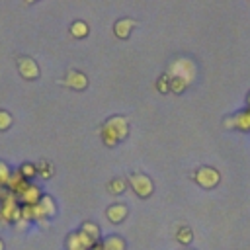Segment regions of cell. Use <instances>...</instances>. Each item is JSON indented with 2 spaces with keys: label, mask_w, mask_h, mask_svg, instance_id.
<instances>
[{
  "label": "cell",
  "mask_w": 250,
  "mask_h": 250,
  "mask_svg": "<svg viewBox=\"0 0 250 250\" xmlns=\"http://www.w3.org/2000/svg\"><path fill=\"white\" fill-rule=\"evenodd\" d=\"M41 197H43V195H41L39 188H37V186H31V184H29V188L20 195L21 203H25V205H37Z\"/></svg>",
  "instance_id": "7c38bea8"
},
{
  "label": "cell",
  "mask_w": 250,
  "mask_h": 250,
  "mask_svg": "<svg viewBox=\"0 0 250 250\" xmlns=\"http://www.w3.org/2000/svg\"><path fill=\"white\" fill-rule=\"evenodd\" d=\"M125 180L123 178H115V180H111L109 184H107V189H109V193H113V195H119V193H123L125 191Z\"/></svg>",
  "instance_id": "d6986e66"
},
{
  "label": "cell",
  "mask_w": 250,
  "mask_h": 250,
  "mask_svg": "<svg viewBox=\"0 0 250 250\" xmlns=\"http://www.w3.org/2000/svg\"><path fill=\"white\" fill-rule=\"evenodd\" d=\"M225 125L229 129H240V131H250V109H244L232 117H227L225 119Z\"/></svg>",
  "instance_id": "8992f818"
},
{
  "label": "cell",
  "mask_w": 250,
  "mask_h": 250,
  "mask_svg": "<svg viewBox=\"0 0 250 250\" xmlns=\"http://www.w3.org/2000/svg\"><path fill=\"white\" fill-rule=\"evenodd\" d=\"M193 180H195L199 186H203V188H215V186L219 184V180H221V174H219L215 168H211V166H201V168L195 172Z\"/></svg>",
  "instance_id": "277c9868"
},
{
  "label": "cell",
  "mask_w": 250,
  "mask_h": 250,
  "mask_svg": "<svg viewBox=\"0 0 250 250\" xmlns=\"http://www.w3.org/2000/svg\"><path fill=\"white\" fill-rule=\"evenodd\" d=\"M10 168H8V164H4V162H0V186H6L8 184V180H10Z\"/></svg>",
  "instance_id": "7402d4cb"
},
{
  "label": "cell",
  "mask_w": 250,
  "mask_h": 250,
  "mask_svg": "<svg viewBox=\"0 0 250 250\" xmlns=\"http://www.w3.org/2000/svg\"><path fill=\"white\" fill-rule=\"evenodd\" d=\"M18 68H20V74H21L23 78H27V80H33V78L39 76V66H37L35 61L29 59V57L18 59Z\"/></svg>",
  "instance_id": "52a82bcc"
},
{
  "label": "cell",
  "mask_w": 250,
  "mask_h": 250,
  "mask_svg": "<svg viewBox=\"0 0 250 250\" xmlns=\"http://www.w3.org/2000/svg\"><path fill=\"white\" fill-rule=\"evenodd\" d=\"M246 104H248V109H250V92H248V98H246Z\"/></svg>",
  "instance_id": "cb8c5ba5"
},
{
  "label": "cell",
  "mask_w": 250,
  "mask_h": 250,
  "mask_svg": "<svg viewBox=\"0 0 250 250\" xmlns=\"http://www.w3.org/2000/svg\"><path fill=\"white\" fill-rule=\"evenodd\" d=\"M94 244H96V240H92V238H90L86 232H82V230L72 232V234L68 236V240H66L68 250H90Z\"/></svg>",
  "instance_id": "5b68a950"
},
{
  "label": "cell",
  "mask_w": 250,
  "mask_h": 250,
  "mask_svg": "<svg viewBox=\"0 0 250 250\" xmlns=\"http://www.w3.org/2000/svg\"><path fill=\"white\" fill-rule=\"evenodd\" d=\"M6 186H8V191H10L12 195H14V193H18V195H21V193H23V191H25V189L29 188V184H27V180H25V178H23V176H21L20 172H16V174H12Z\"/></svg>",
  "instance_id": "9c48e42d"
},
{
  "label": "cell",
  "mask_w": 250,
  "mask_h": 250,
  "mask_svg": "<svg viewBox=\"0 0 250 250\" xmlns=\"http://www.w3.org/2000/svg\"><path fill=\"white\" fill-rule=\"evenodd\" d=\"M186 88H188V82H186L184 78L170 76V92H174V94H182Z\"/></svg>",
  "instance_id": "ac0fdd59"
},
{
  "label": "cell",
  "mask_w": 250,
  "mask_h": 250,
  "mask_svg": "<svg viewBox=\"0 0 250 250\" xmlns=\"http://www.w3.org/2000/svg\"><path fill=\"white\" fill-rule=\"evenodd\" d=\"M0 250H4V244H2V240H0Z\"/></svg>",
  "instance_id": "484cf974"
},
{
  "label": "cell",
  "mask_w": 250,
  "mask_h": 250,
  "mask_svg": "<svg viewBox=\"0 0 250 250\" xmlns=\"http://www.w3.org/2000/svg\"><path fill=\"white\" fill-rule=\"evenodd\" d=\"M135 25H137L135 20H131V18H121V20L115 21V25H113V33H115L119 39H127V37L131 35V29H133Z\"/></svg>",
  "instance_id": "30bf717a"
},
{
  "label": "cell",
  "mask_w": 250,
  "mask_h": 250,
  "mask_svg": "<svg viewBox=\"0 0 250 250\" xmlns=\"http://www.w3.org/2000/svg\"><path fill=\"white\" fill-rule=\"evenodd\" d=\"M62 84L70 86L72 90H84V88L88 86V78H86V74H82V72H78V70H70V72L66 74V78L62 80Z\"/></svg>",
  "instance_id": "ba28073f"
},
{
  "label": "cell",
  "mask_w": 250,
  "mask_h": 250,
  "mask_svg": "<svg viewBox=\"0 0 250 250\" xmlns=\"http://www.w3.org/2000/svg\"><path fill=\"white\" fill-rule=\"evenodd\" d=\"M104 250H125V240L121 236H107L105 240H102Z\"/></svg>",
  "instance_id": "4fadbf2b"
},
{
  "label": "cell",
  "mask_w": 250,
  "mask_h": 250,
  "mask_svg": "<svg viewBox=\"0 0 250 250\" xmlns=\"http://www.w3.org/2000/svg\"><path fill=\"white\" fill-rule=\"evenodd\" d=\"M105 215H107V219H109L111 223L117 225V223H121V221L127 217V207H125L123 203H113V205L107 207Z\"/></svg>",
  "instance_id": "8fae6325"
},
{
  "label": "cell",
  "mask_w": 250,
  "mask_h": 250,
  "mask_svg": "<svg viewBox=\"0 0 250 250\" xmlns=\"http://www.w3.org/2000/svg\"><path fill=\"white\" fill-rule=\"evenodd\" d=\"M176 240H178L180 244L188 246V244L193 240V232H191V229H189V227H180L178 232H176Z\"/></svg>",
  "instance_id": "5bb4252c"
},
{
  "label": "cell",
  "mask_w": 250,
  "mask_h": 250,
  "mask_svg": "<svg viewBox=\"0 0 250 250\" xmlns=\"http://www.w3.org/2000/svg\"><path fill=\"white\" fill-rule=\"evenodd\" d=\"M70 33H72L74 37H86V35H88V23L82 21V20L74 21V23L70 25Z\"/></svg>",
  "instance_id": "2e32d148"
},
{
  "label": "cell",
  "mask_w": 250,
  "mask_h": 250,
  "mask_svg": "<svg viewBox=\"0 0 250 250\" xmlns=\"http://www.w3.org/2000/svg\"><path fill=\"white\" fill-rule=\"evenodd\" d=\"M10 125H12V117H10V113H8V111H2V109H0V131L8 129Z\"/></svg>",
  "instance_id": "603a6c76"
},
{
  "label": "cell",
  "mask_w": 250,
  "mask_h": 250,
  "mask_svg": "<svg viewBox=\"0 0 250 250\" xmlns=\"http://www.w3.org/2000/svg\"><path fill=\"white\" fill-rule=\"evenodd\" d=\"M129 133V121L121 115H115L111 119H107L102 127V141L107 146H115L123 137H127Z\"/></svg>",
  "instance_id": "6da1fadb"
},
{
  "label": "cell",
  "mask_w": 250,
  "mask_h": 250,
  "mask_svg": "<svg viewBox=\"0 0 250 250\" xmlns=\"http://www.w3.org/2000/svg\"><path fill=\"white\" fill-rule=\"evenodd\" d=\"M35 168H37V174L41 176V178H51L53 176V172H55V168H53V164L51 162H47V160H41L39 164H35Z\"/></svg>",
  "instance_id": "e0dca14e"
},
{
  "label": "cell",
  "mask_w": 250,
  "mask_h": 250,
  "mask_svg": "<svg viewBox=\"0 0 250 250\" xmlns=\"http://www.w3.org/2000/svg\"><path fill=\"white\" fill-rule=\"evenodd\" d=\"M0 195H4V188L2 186H0Z\"/></svg>",
  "instance_id": "d4e9b609"
},
{
  "label": "cell",
  "mask_w": 250,
  "mask_h": 250,
  "mask_svg": "<svg viewBox=\"0 0 250 250\" xmlns=\"http://www.w3.org/2000/svg\"><path fill=\"white\" fill-rule=\"evenodd\" d=\"M170 76H178V78H184L188 84L193 80L195 76V66L191 61L188 59H178L176 62L170 64Z\"/></svg>",
  "instance_id": "3957f363"
},
{
  "label": "cell",
  "mask_w": 250,
  "mask_h": 250,
  "mask_svg": "<svg viewBox=\"0 0 250 250\" xmlns=\"http://www.w3.org/2000/svg\"><path fill=\"white\" fill-rule=\"evenodd\" d=\"M156 90L162 92V94H168V92H170V76H168V74L160 76V80L156 82Z\"/></svg>",
  "instance_id": "44dd1931"
},
{
  "label": "cell",
  "mask_w": 250,
  "mask_h": 250,
  "mask_svg": "<svg viewBox=\"0 0 250 250\" xmlns=\"http://www.w3.org/2000/svg\"><path fill=\"white\" fill-rule=\"evenodd\" d=\"M82 232H86L92 240H96L98 242V238H100V227L96 225V223H90V221H86V223H82V229H80Z\"/></svg>",
  "instance_id": "9a60e30c"
},
{
  "label": "cell",
  "mask_w": 250,
  "mask_h": 250,
  "mask_svg": "<svg viewBox=\"0 0 250 250\" xmlns=\"http://www.w3.org/2000/svg\"><path fill=\"white\" fill-rule=\"evenodd\" d=\"M129 186L139 197H148L152 193V182L146 174H141V172L129 174Z\"/></svg>",
  "instance_id": "7a4b0ae2"
},
{
  "label": "cell",
  "mask_w": 250,
  "mask_h": 250,
  "mask_svg": "<svg viewBox=\"0 0 250 250\" xmlns=\"http://www.w3.org/2000/svg\"><path fill=\"white\" fill-rule=\"evenodd\" d=\"M20 174H21L25 180H29V178H33V176L37 174V168H35V164L25 162V164H21V166H20Z\"/></svg>",
  "instance_id": "ffe728a7"
}]
</instances>
